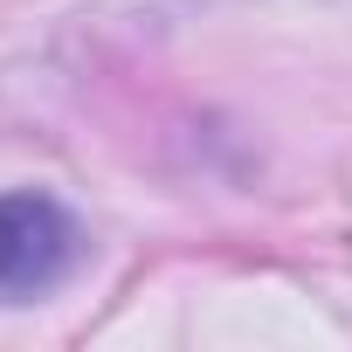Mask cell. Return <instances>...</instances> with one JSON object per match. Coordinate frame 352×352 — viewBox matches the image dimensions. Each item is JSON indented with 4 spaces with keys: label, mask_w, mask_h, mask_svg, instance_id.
<instances>
[{
    "label": "cell",
    "mask_w": 352,
    "mask_h": 352,
    "mask_svg": "<svg viewBox=\"0 0 352 352\" xmlns=\"http://www.w3.org/2000/svg\"><path fill=\"white\" fill-rule=\"evenodd\" d=\"M83 256V228L49 194H0V304L49 297Z\"/></svg>",
    "instance_id": "cell-1"
}]
</instances>
